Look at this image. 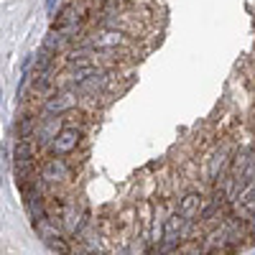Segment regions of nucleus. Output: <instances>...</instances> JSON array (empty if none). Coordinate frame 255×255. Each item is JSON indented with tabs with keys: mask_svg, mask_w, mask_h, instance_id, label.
<instances>
[{
	"mask_svg": "<svg viewBox=\"0 0 255 255\" xmlns=\"http://www.w3.org/2000/svg\"><path fill=\"white\" fill-rule=\"evenodd\" d=\"M82 138H84L82 128H77V125H61V130L56 133V138L49 143V151H51V156H59V158L72 156L79 148Z\"/></svg>",
	"mask_w": 255,
	"mask_h": 255,
	"instance_id": "f257e3e1",
	"label": "nucleus"
},
{
	"mask_svg": "<svg viewBox=\"0 0 255 255\" xmlns=\"http://www.w3.org/2000/svg\"><path fill=\"white\" fill-rule=\"evenodd\" d=\"M38 176L44 179L46 184H61V181H67V179L72 176V166L64 161V158L54 156V158H49V161L41 163Z\"/></svg>",
	"mask_w": 255,
	"mask_h": 255,
	"instance_id": "f03ea898",
	"label": "nucleus"
},
{
	"mask_svg": "<svg viewBox=\"0 0 255 255\" xmlns=\"http://www.w3.org/2000/svg\"><path fill=\"white\" fill-rule=\"evenodd\" d=\"M59 130H61V115H44V113H41L38 130H36V143L49 145V143L56 138Z\"/></svg>",
	"mask_w": 255,
	"mask_h": 255,
	"instance_id": "7ed1b4c3",
	"label": "nucleus"
},
{
	"mask_svg": "<svg viewBox=\"0 0 255 255\" xmlns=\"http://www.w3.org/2000/svg\"><path fill=\"white\" fill-rule=\"evenodd\" d=\"M77 105V97L69 95V92H56V95H49L46 102H44V115H64L69 113L72 108Z\"/></svg>",
	"mask_w": 255,
	"mask_h": 255,
	"instance_id": "20e7f679",
	"label": "nucleus"
},
{
	"mask_svg": "<svg viewBox=\"0 0 255 255\" xmlns=\"http://www.w3.org/2000/svg\"><path fill=\"white\" fill-rule=\"evenodd\" d=\"M202 194L199 191H189V194H184L181 199H179V215L181 217H186V220H194V217H199V212H202Z\"/></svg>",
	"mask_w": 255,
	"mask_h": 255,
	"instance_id": "39448f33",
	"label": "nucleus"
},
{
	"mask_svg": "<svg viewBox=\"0 0 255 255\" xmlns=\"http://www.w3.org/2000/svg\"><path fill=\"white\" fill-rule=\"evenodd\" d=\"M56 87V67H49V69H44V72H38V74H33V82H31V90H33V95L36 92H51Z\"/></svg>",
	"mask_w": 255,
	"mask_h": 255,
	"instance_id": "423d86ee",
	"label": "nucleus"
},
{
	"mask_svg": "<svg viewBox=\"0 0 255 255\" xmlns=\"http://www.w3.org/2000/svg\"><path fill=\"white\" fill-rule=\"evenodd\" d=\"M69 44H72V36L64 33V31H54V28H51V31L46 33V38H44V49H49V51H54V54H61Z\"/></svg>",
	"mask_w": 255,
	"mask_h": 255,
	"instance_id": "0eeeda50",
	"label": "nucleus"
},
{
	"mask_svg": "<svg viewBox=\"0 0 255 255\" xmlns=\"http://www.w3.org/2000/svg\"><path fill=\"white\" fill-rule=\"evenodd\" d=\"M38 120L41 118H36V115H23V118H20L18 125H15L18 138L20 140H33L36 138V130H38Z\"/></svg>",
	"mask_w": 255,
	"mask_h": 255,
	"instance_id": "6e6552de",
	"label": "nucleus"
},
{
	"mask_svg": "<svg viewBox=\"0 0 255 255\" xmlns=\"http://www.w3.org/2000/svg\"><path fill=\"white\" fill-rule=\"evenodd\" d=\"M13 161H36V145L33 140H15L13 145Z\"/></svg>",
	"mask_w": 255,
	"mask_h": 255,
	"instance_id": "1a4fd4ad",
	"label": "nucleus"
},
{
	"mask_svg": "<svg viewBox=\"0 0 255 255\" xmlns=\"http://www.w3.org/2000/svg\"><path fill=\"white\" fill-rule=\"evenodd\" d=\"M225 197H227V191H225V189H217V191H215V197H212V202L199 212V220H212V217H215L217 212L225 207Z\"/></svg>",
	"mask_w": 255,
	"mask_h": 255,
	"instance_id": "9d476101",
	"label": "nucleus"
},
{
	"mask_svg": "<svg viewBox=\"0 0 255 255\" xmlns=\"http://www.w3.org/2000/svg\"><path fill=\"white\" fill-rule=\"evenodd\" d=\"M54 51H49V49H44V46H41L36 54H33V74H38V72H44V69H49V67H56V64H54Z\"/></svg>",
	"mask_w": 255,
	"mask_h": 255,
	"instance_id": "9b49d317",
	"label": "nucleus"
},
{
	"mask_svg": "<svg viewBox=\"0 0 255 255\" xmlns=\"http://www.w3.org/2000/svg\"><path fill=\"white\" fill-rule=\"evenodd\" d=\"M13 171H15L18 184H23V181H28V179L36 176V161H15L13 163Z\"/></svg>",
	"mask_w": 255,
	"mask_h": 255,
	"instance_id": "f8f14e48",
	"label": "nucleus"
},
{
	"mask_svg": "<svg viewBox=\"0 0 255 255\" xmlns=\"http://www.w3.org/2000/svg\"><path fill=\"white\" fill-rule=\"evenodd\" d=\"M56 255H72L74 250H72V245H69V240H67V235H59V238H54V240H49L46 243Z\"/></svg>",
	"mask_w": 255,
	"mask_h": 255,
	"instance_id": "ddd939ff",
	"label": "nucleus"
},
{
	"mask_svg": "<svg viewBox=\"0 0 255 255\" xmlns=\"http://www.w3.org/2000/svg\"><path fill=\"white\" fill-rule=\"evenodd\" d=\"M225 166H227V153H225V151L215 153V156H212V163H209V176H212V179H217Z\"/></svg>",
	"mask_w": 255,
	"mask_h": 255,
	"instance_id": "4468645a",
	"label": "nucleus"
},
{
	"mask_svg": "<svg viewBox=\"0 0 255 255\" xmlns=\"http://www.w3.org/2000/svg\"><path fill=\"white\" fill-rule=\"evenodd\" d=\"M245 204H248V209H255V184H253V189H250V194L245 197Z\"/></svg>",
	"mask_w": 255,
	"mask_h": 255,
	"instance_id": "2eb2a0df",
	"label": "nucleus"
},
{
	"mask_svg": "<svg viewBox=\"0 0 255 255\" xmlns=\"http://www.w3.org/2000/svg\"><path fill=\"white\" fill-rule=\"evenodd\" d=\"M56 3H59V0H46V13H54Z\"/></svg>",
	"mask_w": 255,
	"mask_h": 255,
	"instance_id": "dca6fc26",
	"label": "nucleus"
},
{
	"mask_svg": "<svg viewBox=\"0 0 255 255\" xmlns=\"http://www.w3.org/2000/svg\"><path fill=\"white\" fill-rule=\"evenodd\" d=\"M72 255H90V253H87V250H84V248H77V250H74Z\"/></svg>",
	"mask_w": 255,
	"mask_h": 255,
	"instance_id": "f3484780",
	"label": "nucleus"
},
{
	"mask_svg": "<svg viewBox=\"0 0 255 255\" xmlns=\"http://www.w3.org/2000/svg\"><path fill=\"white\" fill-rule=\"evenodd\" d=\"M0 97H3V92H0Z\"/></svg>",
	"mask_w": 255,
	"mask_h": 255,
	"instance_id": "a211bd4d",
	"label": "nucleus"
}]
</instances>
